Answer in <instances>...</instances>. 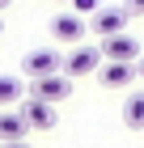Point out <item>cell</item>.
<instances>
[{
	"mask_svg": "<svg viewBox=\"0 0 144 148\" xmlns=\"http://www.w3.org/2000/svg\"><path fill=\"white\" fill-rule=\"evenodd\" d=\"M25 97V80L21 76H9V72H0V110H9Z\"/></svg>",
	"mask_w": 144,
	"mask_h": 148,
	"instance_id": "obj_10",
	"label": "cell"
},
{
	"mask_svg": "<svg viewBox=\"0 0 144 148\" xmlns=\"http://www.w3.org/2000/svg\"><path fill=\"white\" fill-rule=\"evenodd\" d=\"M85 17H76V13H59V17H51V34L59 38V42H81L85 38Z\"/></svg>",
	"mask_w": 144,
	"mask_h": 148,
	"instance_id": "obj_7",
	"label": "cell"
},
{
	"mask_svg": "<svg viewBox=\"0 0 144 148\" xmlns=\"http://www.w3.org/2000/svg\"><path fill=\"white\" fill-rule=\"evenodd\" d=\"M98 68H102V47H76V51L64 59V72L72 80H76V76H89V72H98Z\"/></svg>",
	"mask_w": 144,
	"mask_h": 148,
	"instance_id": "obj_6",
	"label": "cell"
},
{
	"mask_svg": "<svg viewBox=\"0 0 144 148\" xmlns=\"http://www.w3.org/2000/svg\"><path fill=\"white\" fill-rule=\"evenodd\" d=\"M0 34H4V21H0Z\"/></svg>",
	"mask_w": 144,
	"mask_h": 148,
	"instance_id": "obj_17",
	"label": "cell"
},
{
	"mask_svg": "<svg viewBox=\"0 0 144 148\" xmlns=\"http://www.w3.org/2000/svg\"><path fill=\"white\" fill-rule=\"evenodd\" d=\"M102 59H110V64H136L140 59V42L132 34H110V38H102Z\"/></svg>",
	"mask_w": 144,
	"mask_h": 148,
	"instance_id": "obj_5",
	"label": "cell"
},
{
	"mask_svg": "<svg viewBox=\"0 0 144 148\" xmlns=\"http://www.w3.org/2000/svg\"><path fill=\"white\" fill-rule=\"evenodd\" d=\"M17 110H21V119L30 123V131H51V127H55V106H51V102L21 97V102H17Z\"/></svg>",
	"mask_w": 144,
	"mask_h": 148,
	"instance_id": "obj_4",
	"label": "cell"
},
{
	"mask_svg": "<svg viewBox=\"0 0 144 148\" xmlns=\"http://www.w3.org/2000/svg\"><path fill=\"white\" fill-rule=\"evenodd\" d=\"M51 72H64V55L55 47H34L21 55V76L38 80V76H51Z\"/></svg>",
	"mask_w": 144,
	"mask_h": 148,
	"instance_id": "obj_1",
	"label": "cell"
},
{
	"mask_svg": "<svg viewBox=\"0 0 144 148\" xmlns=\"http://www.w3.org/2000/svg\"><path fill=\"white\" fill-rule=\"evenodd\" d=\"M123 123L132 127V131H144V93H127V102H123Z\"/></svg>",
	"mask_w": 144,
	"mask_h": 148,
	"instance_id": "obj_11",
	"label": "cell"
},
{
	"mask_svg": "<svg viewBox=\"0 0 144 148\" xmlns=\"http://www.w3.org/2000/svg\"><path fill=\"white\" fill-rule=\"evenodd\" d=\"M0 148H30L25 140H0Z\"/></svg>",
	"mask_w": 144,
	"mask_h": 148,
	"instance_id": "obj_14",
	"label": "cell"
},
{
	"mask_svg": "<svg viewBox=\"0 0 144 148\" xmlns=\"http://www.w3.org/2000/svg\"><path fill=\"white\" fill-rule=\"evenodd\" d=\"M98 80L106 85V89H127V85L136 80V64H110V59H102Z\"/></svg>",
	"mask_w": 144,
	"mask_h": 148,
	"instance_id": "obj_8",
	"label": "cell"
},
{
	"mask_svg": "<svg viewBox=\"0 0 144 148\" xmlns=\"http://www.w3.org/2000/svg\"><path fill=\"white\" fill-rule=\"evenodd\" d=\"M127 21H132V13L123 9V4H110V9L102 4V9L93 13L89 30H93V34H102V38H110V34H123V30H127Z\"/></svg>",
	"mask_w": 144,
	"mask_h": 148,
	"instance_id": "obj_3",
	"label": "cell"
},
{
	"mask_svg": "<svg viewBox=\"0 0 144 148\" xmlns=\"http://www.w3.org/2000/svg\"><path fill=\"white\" fill-rule=\"evenodd\" d=\"M30 136V123L21 119V110H0V140H25Z\"/></svg>",
	"mask_w": 144,
	"mask_h": 148,
	"instance_id": "obj_9",
	"label": "cell"
},
{
	"mask_svg": "<svg viewBox=\"0 0 144 148\" xmlns=\"http://www.w3.org/2000/svg\"><path fill=\"white\" fill-rule=\"evenodd\" d=\"M4 9H9V0H0V13H4Z\"/></svg>",
	"mask_w": 144,
	"mask_h": 148,
	"instance_id": "obj_16",
	"label": "cell"
},
{
	"mask_svg": "<svg viewBox=\"0 0 144 148\" xmlns=\"http://www.w3.org/2000/svg\"><path fill=\"white\" fill-rule=\"evenodd\" d=\"M68 4H72V13H76V17H93V13L102 9V0H68Z\"/></svg>",
	"mask_w": 144,
	"mask_h": 148,
	"instance_id": "obj_12",
	"label": "cell"
},
{
	"mask_svg": "<svg viewBox=\"0 0 144 148\" xmlns=\"http://www.w3.org/2000/svg\"><path fill=\"white\" fill-rule=\"evenodd\" d=\"M136 76H140V80H144V55H140V59H136Z\"/></svg>",
	"mask_w": 144,
	"mask_h": 148,
	"instance_id": "obj_15",
	"label": "cell"
},
{
	"mask_svg": "<svg viewBox=\"0 0 144 148\" xmlns=\"http://www.w3.org/2000/svg\"><path fill=\"white\" fill-rule=\"evenodd\" d=\"M30 97H38V102H68L72 97V76L68 72H51V76H38L30 85Z\"/></svg>",
	"mask_w": 144,
	"mask_h": 148,
	"instance_id": "obj_2",
	"label": "cell"
},
{
	"mask_svg": "<svg viewBox=\"0 0 144 148\" xmlns=\"http://www.w3.org/2000/svg\"><path fill=\"white\" fill-rule=\"evenodd\" d=\"M123 9H127V13H132V17H136V13H144V0H127Z\"/></svg>",
	"mask_w": 144,
	"mask_h": 148,
	"instance_id": "obj_13",
	"label": "cell"
}]
</instances>
